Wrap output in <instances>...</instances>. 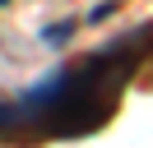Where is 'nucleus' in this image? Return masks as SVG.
I'll list each match as a JSON object with an SVG mask.
<instances>
[{"mask_svg":"<svg viewBox=\"0 0 153 148\" xmlns=\"http://www.w3.org/2000/svg\"><path fill=\"white\" fill-rule=\"evenodd\" d=\"M0 5H5V0H0Z\"/></svg>","mask_w":153,"mask_h":148,"instance_id":"4","label":"nucleus"},{"mask_svg":"<svg viewBox=\"0 0 153 148\" xmlns=\"http://www.w3.org/2000/svg\"><path fill=\"white\" fill-rule=\"evenodd\" d=\"M70 33H74V18H60V23H51L47 33H42V42H51V46H65V42H70Z\"/></svg>","mask_w":153,"mask_h":148,"instance_id":"2","label":"nucleus"},{"mask_svg":"<svg viewBox=\"0 0 153 148\" xmlns=\"http://www.w3.org/2000/svg\"><path fill=\"white\" fill-rule=\"evenodd\" d=\"M116 5H121V0H102V5H97L88 18H93V23H102V18H111V14H116Z\"/></svg>","mask_w":153,"mask_h":148,"instance_id":"3","label":"nucleus"},{"mask_svg":"<svg viewBox=\"0 0 153 148\" xmlns=\"http://www.w3.org/2000/svg\"><path fill=\"white\" fill-rule=\"evenodd\" d=\"M149 51H153V23H139L125 37L84 56L79 65H60L37 88H28L19 102H0V134L79 139V134L102 130L116 111L125 79Z\"/></svg>","mask_w":153,"mask_h":148,"instance_id":"1","label":"nucleus"}]
</instances>
